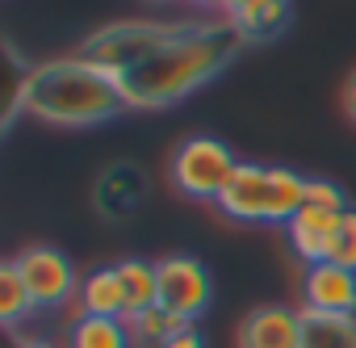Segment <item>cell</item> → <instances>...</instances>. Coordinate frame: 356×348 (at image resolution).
Returning a JSON list of instances; mask_svg holds the SVG:
<instances>
[{
	"label": "cell",
	"mask_w": 356,
	"mask_h": 348,
	"mask_svg": "<svg viewBox=\"0 0 356 348\" xmlns=\"http://www.w3.org/2000/svg\"><path fill=\"white\" fill-rule=\"evenodd\" d=\"M243 51L227 17H122L84 38L80 55L105 63L126 109H168L206 88Z\"/></svg>",
	"instance_id": "cell-1"
},
{
	"label": "cell",
	"mask_w": 356,
	"mask_h": 348,
	"mask_svg": "<svg viewBox=\"0 0 356 348\" xmlns=\"http://www.w3.org/2000/svg\"><path fill=\"white\" fill-rule=\"evenodd\" d=\"M126 109V97L113 72L88 55H59L26 72L22 84V113L63 130L105 126Z\"/></svg>",
	"instance_id": "cell-2"
},
{
	"label": "cell",
	"mask_w": 356,
	"mask_h": 348,
	"mask_svg": "<svg viewBox=\"0 0 356 348\" xmlns=\"http://www.w3.org/2000/svg\"><path fill=\"white\" fill-rule=\"evenodd\" d=\"M306 181L302 172L281 168V164H256L239 159L231 185L218 198V210L231 223L248 227H285L302 206H306Z\"/></svg>",
	"instance_id": "cell-3"
},
{
	"label": "cell",
	"mask_w": 356,
	"mask_h": 348,
	"mask_svg": "<svg viewBox=\"0 0 356 348\" xmlns=\"http://www.w3.org/2000/svg\"><path fill=\"white\" fill-rule=\"evenodd\" d=\"M235 151L218 139V134H189L172 147L168 155V181L176 193H185L193 202H214L222 198V189L235 177Z\"/></svg>",
	"instance_id": "cell-4"
},
{
	"label": "cell",
	"mask_w": 356,
	"mask_h": 348,
	"mask_svg": "<svg viewBox=\"0 0 356 348\" xmlns=\"http://www.w3.org/2000/svg\"><path fill=\"white\" fill-rule=\"evenodd\" d=\"M30 298H34V310H59L67 302H76L80 294V269L72 264V256L55 244H30L13 256Z\"/></svg>",
	"instance_id": "cell-5"
},
{
	"label": "cell",
	"mask_w": 356,
	"mask_h": 348,
	"mask_svg": "<svg viewBox=\"0 0 356 348\" xmlns=\"http://www.w3.org/2000/svg\"><path fill=\"white\" fill-rule=\"evenodd\" d=\"M155 277H159V306L168 315H176L181 323H197L210 302H214V277L210 269L189 256V252H168L155 260Z\"/></svg>",
	"instance_id": "cell-6"
},
{
	"label": "cell",
	"mask_w": 356,
	"mask_h": 348,
	"mask_svg": "<svg viewBox=\"0 0 356 348\" xmlns=\"http://www.w3.org/2000/svg\"><path fill=\"white\" fill-rule=\"evenodd\" d=\"M302 344V310L264 302L252 306L235 327V348H298Z\"/></svg>",
	"instance_id": "cell-7"
},
{
	"label": "cell",
	"mask_w": 356,
	"mask_h": 348,
	"mask_svg": "<svg viewBox=\"0 0 356 348\" xmlns=\"http://www.w3.org/2000/svg\"><path fill=\"white\" fill-rule=\"evenodd\" d=\"M302 306L327 315H356V273L335 260L310 264L302 273Z\"/></svg>",
	"instance_id": "cell-8"
},
{
	"label": "cell",
	"mask_w": 356,
	"mask_h": 348,
	"mask_svg": "<svg viewBox=\"0 0 356 348\" xmlns=\"http://www.w3.org/2000/svg\"><path fill=\"white\" fill-rule=\"evenodd\" d=\"M339 223L343 214L335 210H318V206H302L289 223H285V239L293 248V256L310 269V264H323L331 260V248H335V235H339Z\"/></svg>",
	"instance_id": "cell-9"
},
{
	"label": "cell",
	"mask_w": 356,
	"mask_h": 348,
	"mask_svg": "<svg viewBox=\"0 0 356 348\" xmlns=\"http://www.w3.org/2000/svg\"><path fill=\"white\" fill-rule=\"evenodd\" d=\"M76 315H105V319H126L130 315L118 264H101V269L84 273L80 294H76Z\"/></svg>",
	"instance_id": "cell-10"
},
{
	"label": "cell",
	"mask_w": 356,
	"mask_h": 348,
	"mask_svg": "<svg viewBox=\"0 0 356 348\" xmlns=\"http://www.w3.org/2000/svg\"><path fill=\"white\" fill-rule=\"evenodd\" d=\"M227 22L235 26V34L243 38V47L252 42H273L277 34H285L289 26V0H264V5H248L227 13Z\"/></svg>",
	"instance_id": "cell-11"
},
{
	"label": "cell",
	"mask_w": 356,
	"mask_h": 348,
	"mask_svg": "<svg viewBox=\"0 0 356 348\" xmlns=\"http://www.w3.org/2000/svg\"><path fill=\"white\" fill-rule=\"evenodd\" d=\"M67 348H134L130 323L126 319H105V315H72Z\"/></svg>",
	"instance_id": "cell-12"
},
{
	"label": "cell",
	"mask_w": 356,
	"mask_h": 348,
	"mask_svg": "<svg viewBox=\"0 0 356 348\" xmlns=\"http://www.w3.org/2000/svg\"><path fill=\"white\" fill-rule=\"evenodd\" d=\"M302 310V344L298 348H356V315Z\"/></svg>",
	"instance_id": "cell-13"
},
{
	"label": "cell",
	"mask_w": 356,
	"mask_h": 348,
	"mask_svg": "<svg viewBox=\"0 0 356 348\" xmlns=\"http://www.w3.org/2000/svg\"><path fill=\"white\" fill-rule=\"evenodd\" d=\"M118 273H122V285H126V302H130V315H143L151 306H159V277H155V260H138V256H126L118 260Z\"/></svg>",
	"instance_id": "cell-14"
},
{
	"label": "cell",
	"mask_w": 356,
	"mask_h": 348,
	"mask_svg": "<svg viewBox=\"0 0 356 348\" xmlns=\"http://www.w3.org/2000/svg\"><path fill=\"white\" fill-rule=\"evenodd\" d=\"M26 315H34V298H30V290H26L22 273H17V264L5 260V264H0V323L13 331Z\"/></svg>",
	"instance_id": "cell-15"
},
{
	"label": "cell",
	"mask_w": 356,
	"mask_h": 348,
	"mask_svg": "<svg viewBox=\"0 0 356 348\" xmlns=\"http://www.w3.org/2000/svg\"><path fill=\"white\" fill-rule=\"evenodd\" d=\"M130 323V340H134V348H163V340L168 335H176L185 323L176 319V315H168L163 306H151V310H143V315H134V319H126Z\"/></svg>",
	"instance_id": "cell-16"
},
{
	"label": "cell",
	"mask_w": 356,
	"mask_h": 348,
	"mask_svg": "<svg viewBox=\"0 0 356 348\" xmlns=\"http://www.w3.org/2000/svg\"><path fill=\"white\" fill-rule=\"evenodd\" d=\"M306 206H318V210H335V214H348V193L343 185L327 181V177H310L306 181Z\"/></svg>",
	"instance_id": "cell-17"
},
{
	"label": "cell",
	"mask_w": 356,
	"mask_h": 348,
	"mask_svg": "<svg viewBox=\"0 0 356 348\" xmlns=\"http://www.w3.org/2000/svg\"><path fill=\"white\" fill-rule=\"evenodd\" d=\"M331 260L356 273V210H348V214H343L339 235H335V248H331Z\"/></svg>",
	"instance_id": "cell-18"
},
{
	"label": "cell",
	"mask_w": 356,
	"mask_h": 348,
	"mask_svg": "<svg viewBox=\"0 0 356 348\" xmlns=\"http://www.w3.org/2000/svg\"><path fill=\"white\" fill-rule=\"evenodd\" d=\"M163 348H206V335H202V327H197V323H185L176 335H168V340H163Z\"/></svg>",
	"instance_id": "cell-19"
},
{
	"label": "cell",
	"mask_w": 356,
	"mask_h": 348,
	"mask_svg": "<svg viewBox=\"0 0 356 348\" xmlns=\"http://www.w3.org/2000/svg\"><path fill=\"white\" fill-rule=\"evenodd\" d=\"M339 109H343V118L356 126V68L343 76V84H339Z\"/></svg>",
	"instance_id": "cell-20"
},
{
	"label": "cell",
	"mask_w": 356,
	"mask_h": 348,
	"mask_svg": "<svg viewBox=\"0 0 356 348\" xmlns=\"http://www.w3.org/2000/svg\"><path fill=\"white\" fill-rule=\"evenodd\" d=\"M189 9H197V17H227L231 0H185Z\"/></svg>",
	"instance_id": "cell-21"
},
{
	"label": "cell",
	"mask_w": 356,
	"mask_h": 348,
	"mask_svg": "<svg viewBox=\"0 0 356 348\" xmlns=\"http://www.w3.org/2000/svg\"><path fill=\"white\" fill-rule=\"evenodd\" d=\"M248 5H264V0H231V9H227V13H235V9H248Z\"/></svg>",
	"instance_id": "cell-22"
},
{
	"label": "cell",
	"mask_w": 356,
	"mask_h": 348,
	"mask_svg": "<svg viewBox=\"0 0 356 348\" xmlns=\"http://www.w3.org/2000/svg\"><path fill=\"white\" fill-rule=\"evenodd\" d=\"M22 348H59V344H51V340H34V344H22Z\"/></svg>",
	"instance_id": "cell-23"
}]
</instances>
